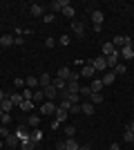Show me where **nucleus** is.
Segmentation results:
<instances>
[{
	"mask_svg": "<svg viewBox=\"0 0 134 150\" xmlns=\"http://www.w3.org/2000/svg\"><path fill=\"white\" fill-rule=\"evenodd\" d=\"M92 67L96 69V72H103V69H107V58L105 56H98V58H92Z\"/></svg>",
	"mask_w": 134,
	"mask_h": 150,
	"instance_id": "obj_1",
	"label": "nucleus"
},
{
	"mask_svg": "<svg viewBox=\"0 0 134 150\" xmlns=\"http://www.w3.org/2000/svg\"><path fill=\"white\" fill-rule=\"evenodd\" d=\"M16 134H18L20 141H27V139H32V132H29V128H27V125H18V128H16Z\"/></svg>",
	"mask_w": 134,
	"mask_h": 150,
	"instance_id": "obj_2",
	"label": "nucleus"
},
{
	"mask_svg": "<svg viewBox=\"0 0 134 150\" xmlns=\"http://www.w3.org/2000/svg\"><path fill=\"white\" fill-rule=\"evenodd\" d=\"M96 74V69L92 67V63H85L83 67H81V79H92Z\"/></svg>",
	"mask_w": 134,
	"mask_h": 150,
	"instance_id": "obj_3",
	"label": "nucleus"
},
{
	"mask_svg": "<svg viewBox=\"0 0 134 150\" xmlns=\"http://www.w3.org/2000/svg\"><path fill=\"white\" fill-rule=\"evenodd\" d=\"M119 54H121V58H125V61H130V58H134V45H123Z\"/></svg>",
	"mask_w": 134,
	"mask_h": 150,
	"instance_id": "obj_4",
	"label": "nucleus"
},
{
	"mask_svg": "<svg viewBox=\"0 0 134 150\" xmlns=\"http://www.w3.org/2000/svg\"><path fill=\"white\" fill-rule=\"evenodd\" d=\"M40 112L43 114H56V105H54L51 101H45L43 105H40Z\"/></svg>",
	"mask_w": 134,
	"mask_h": 150,
	"instance_id": "obj_5",
	"label": "nucleus"
},
{
	"mask_svg": "<svg viewBox=\"0 0 134 150\" xmlns=\"http://www.w3.org/2000/svg\"><path fill=\"white\" fill-rule=\"evenodd\" d=\"M89 16H92V23H94V27H101V25H103V11L94 9V11L89 13Z\"/></svg>",
	"mask_w": 134,
	"mask_h": 150,
	"instance_id": "obj_6",
	"label": "nucleus"
},
{
	"mask_svg": "<svg viewBox=\"0 0 134 150\" xmlns=\"http://www.w3.org/2000/svg\"><path fill=\"white\" fill-rule=\"evenodd\" d=\"M67 5H69L67 0H54V2L49 5V9H51V11H63V9H65Z\"/></svg>",
	"mask_w": 134,
	"mask_h": 150,
	"instance_id": "obj_7",
	"label": "nucleus"
},
{
	"mask_svg": "<svg viewBox=\"0 0 134 150\" xmlns=\"http://www.w3.org/2000/svg\"><path fill=\"white\" fill-rule=\"evenodd\" d=\"M78 90H81V85H78V81H67V88H65V92H67V96H69V94H78Z\"/></svg>",
	"mask_w": 134,
	"mask_h": 150,
	"instance_id": "obj_8",
	"label": "nucleus"
},
{
	"mask_svg": "<svg viewBox=\"0 0 134 150\" xmlns=\"http://www.w3.org/2000/svg\"><path fill=\"white\" fill-rule=\"evenodd\" d=\"M0 108H2V112H11L13 103H11V99H9V94H5V99L0 101Z\"/></svg>",
	"mask_w": 134,
	"mask_h": 150,
	"instance_id": "obj_9",
	"label": "nucleus"
},
{
	"mask_svg": "<svg viewBox=\"0 0 134 150\" xmlns=\"http://www.w3.org/2000/svg\"><path fill=\"white\" fill-rule=\"evenodd\" d=\"M5 144L9 146V148H18V146H20V139H18V134H9V137L5 139Z\"/></svg>",
	"mask_w": 134,
	"mask_h": 150,
	"instance_id": "obj_10",
	"label": "nucleus"
},
{
	"mask_svg": "<svg viewBox=\"0 0 134 150\" xmlns=\"http://www.w3.org/2000/svg\"><path fill=\"white\" fill-rule=\"evenodd\" d=\"M67 114H69L67 110H63V108H58V105H56V114H54V117H56V121H58V123L67 121Z\"/></svg>",
	"mask_w": 134,
	"mask_h": 150,
	"instance_id": "obj_11",
	"label": "nucleus"
},
{
	"mask_svg": "<svg viewBox=\"0 0 134 150\" xmlns=\"http://www.w3.org/2000/svg\"><path fill=\"white\" fill-rule=\"evenodd\" d=\"M119 58H121L119 50H116L114 54H109V56H107V67H116V65H119Z\"/></svg>",
	"mask_w": 134,
	"mask_h": 150,
	"instance_id": "obj_12",
	"label": "nucleus"
},
{
	"mask_svg": "<svg viewBox=\"0 0 134 150\" xmlns=\"http://www.w3.org/2000/svg\"><path fill=\"white\" fill-rule=\"evenodd\" d=\"M43 94H45V99H49V101H51V99L58 94V90L54 88V85H47V88H43Z\"/></svg>",
	"mask_w": 134,
	"mask_h": 150,
	"instance_id": "obj_13",
	"label": "nucleus"
},
{
	"mask_svg": "<svg viewBox=\"0 0 134 150\" xmlns=\"http://www.w3.org/2000/svg\"><path fill=\"white\" fill-rule=\"evenodd\" d=\"M51 85H54L58 92H63V90L67 88V81H63V79H58V76H56V79H51Z\"/></svg>",
	"mask_w": 134,
	"mask_h": 150,
	"instance_id": "obj_14",
	"label": "nucleus"
},
{
	"mask_svg": "<svg viewBox=\"0 0 134 150\" xmlns=\"http://www.w3.org/2000/svg\"><path fill=\"white\" fill-rule=\"evenodd\" d=\"M101 81H103V85H112V83L116 81V74H114V72H105Z\"/></svg>",
	"mask_w": 134,
	"mask_h": 150,
	"instance_id": "obj_15",
	"label": "nucleus"
},
{
	"mask_svg": "<svg viewBox=\"0 0 134 150\" xmlns=\"http://www.w3.org/2000/svg\"><path fill=\"white\" fill-rule=\"evenodd\" d=\"M81 112H83V114H87V117H92V114H94V103L85 101L83 105H81Z\"/></svg>",
	"mask_w": 134,
	"mask_h": 150,
	"instance_id": "obj_16",
	"label": "nucleus"
},
{
	"mask_svg": "<svg viewBox=\"0 0 134 150\" xmlns=\"http://www.w3.org/2000/svg\"><path fill=\"white\" fill-rule=\"evenodd\" d=\"M89 90H92V94H98V92L103 90V81H101V79H96V81H92Z\"/></svg>",
	"mask_w": 134,
	"mask_h": 150,
	"instance_id": "obj_17",
	"label": "nucleus"
},
{
	"mask_svg": "<svg viewBox=\"0 0 134 150\" xmlns=\"http://www.w3.org/2000/svg\"><path fill=\"white\" fill-rule=\"evenodd\" d=\"M114 52H116V47L112 43H103V56H105V58H107L109 54H114Z\"/></svg>",
	"mask_w": 134,
	"mask_h": 150,
	"instance_id": "obj_18",
	"label": "nucleus"
},
{
	"mask_svg": "<svg viewBox=\"0 0 134 150\" xmlns=\"http://www.w3.org/2000/svg\"><path fill=\"white\" fill-rule=\"evenodd\" d=\"M69 76H72V69H69V67H60V69H58V79L69 81Z\"/></svg>",
	"mask_w": 134,
	"mask_h": 150,
	"instance_id": "obj_19",
	"label": "nucleus"
},
{
	"mask_svg": "<svg viewBox=\"0 0 134 150\" xmlns=\"http://www.w3.org/2000/svg\"><path fill=\"white\" fill-rule=\"evenodd\" d=\"M20 110H22V112H32V110H34V101H29V99H25V101H22V103H20Z\"/></svg>",
	"mask_w": 134,
	"mask_h": 150,
	"instance_id": "obj_20",
	"label": "nucleus"
},
{
	"mask_svg": "<svg viewBox=\"0 0 134 150\" xmlns=\"http://www.w3.org/2000/svg\"><path fill=\"white\" fill-rule=\"evenodd\" d=\"M27 123H29V128H38V125H40V117H38V114H29Z\"/></svg>",
	"mask_w": 134,
	"mask_h": 150,
	"instance_id": "obj_21",
	"label": "nucleus"
},
{
	"mask_svg": "<svg viewBox=\"0 0 134 150\" xmlns=\"http://www.w3.org/2000/svg\"><path fill=\"white\" fill-rule=\"evenodd\" d=\"M0 45H2V47H11L13 45V36H9V34L0 36Z\"/></svg>",
	"mask_w": 134,
	"mask_h": 150,
	"instance_id": "obj_22",
	"label": "nucleus"
},
{
	"mask_svg": "<svg viewBox=\"0 0 134 150\" xmlns=\"http://www.w3.org/2000/svg\"><path fill=\"white\" fill-rule=\"evenodd\" d=\"M36 141H32V139H27V141H20V150H34L36 148Z\"/></svg>",
	"mask_w": 134,
	"mask_h": 150,
	"instance_id": "obj_23",
	"label": "nucleus"
},
{
	"mask_svg": "<svg viewBox=\"0 0 134 150\" xmlns=\"http://www.w3.org/2000/svg\"><path fill=\"white\" fill-rule=\"evenodd\" d=\"M38 85H40V88H47V85H51V76H49V74L38 76Z\"/></svg>",
	"mask_w": 134,
	"mask_h": 150,
	"instance_id": "obj_24",
	"label": "nucleus"
},
{
	"mask_svg": "<svg viewBox=\"0 0 134 150\" xmlns=\"http://www.w3.org/2000/svg\"><path fill=\"white\" fill-rule=\"evenodd\" d=\"M32 16H36V18H40V16H45V13H43V7H40L38 2H34V5H32Z\"/></svg>",
	"mask_w": 134,
	"mask_h": 150,
	"instance_id": "obj_25",
	"label": "nucleus"
},
{
	"mask_svg": "<svg viewBox=\"0 0 134 150\" xmlns=\"http://www.w3.org/2000/svg\"><path fill=\"white\" fill-rule=\"evenodd\" d=\"M63 16H67V18H74V16H76V9H74L72 5H67V7L63 9Z\"/></svg>",
	"mask_w": 134,
	"mask_h": 150,
	"instance_id": "obj_26",
	"label": "nucleus"
},
{
	"mask_svg": "<svg viewBox=\"0 0 134 150\" xmlns=\"http://www.w3.org/2000/svg\"><path fill=\"white\" fill-rule=\"evenodd\" d=\"M40 139H43V132H40L38 128H34V130H32V141H36V144H40Z\"/></svg>",
	"mask_w": 134,
	"mask_h": 150,
	"instance_id": "obj_27",
	"label": "nucleus"
},
{
	"mask_svg": "<svg viewBox=\"0 0 134 150\" xmlns=\"http://www.w3.org/2000/svg\"><path fill=\"white\" fill-rule=\"evenodd\" d=\"M78 96H85V99H89V96H92V90H89V85H83V88L78 90Z\"/></svg>",
	"mask_w": 134,
	"mask_h": 150,
	"instance_id": "obj_28",
	"label": "nucleus"
},
{
	"mask_svg": "<svg viewBox=\"0 0 134 150\" xmlns=\"http://www.w3.org/2000/svg\"><path fill=\"white\" fill-rule=\"evenodd\" d=\"M72 29L76 31L78 36H83V23H78V20H74V23H72Z\"/></svg>",
	"mask_w": 134,
	"mask_h": 150,
	"instance_id": "obj_29",
	"label": "nucleus"
},
{
	"mask_svg": "<svg viewBox=\"0 0 134 150\" xmlns=\"http://www.w3.org/2000/svg\"><path fill=\"white\" fill-rule=\"evenodd\" d=\"M9 99H11L13 105H20V103L25 101V99H22V94H9Z\"/></svg>",
	"mask_w": 134,
	"mask_h": 150,
	"instance_id": "obj_30",
	"label": "nucleus"
},
{
	"mask_svg": "<svg viewBox=\"0 0 134 150\" xmlns=\"http://www.w3.org/2000/svg\"><path fill=\"white\" fill-rule=\"evenodd\" d=\"M25 85H27V88H29V90L38 88V79H34V76H29V79H27V81H25Z\"/></svg>",
	"mask_w": 134,
	"mask_h": 150,
	"instance_id": "obj_31",
	"label": "nucleus"
},
{
	"mask_svg": "<svg viewBox=\"0 0 134 150\" xmlns=\"http://www.w3.org/2000/svg\"><path fill=\"white\" fill-rule=\"evenodd\" d=\"M112 72H114V74H116V76H119V74H121V76H123V74H125V72H128V67H125V65H123V63H119V65H116V67H114V69H112Z\"/></svg>",
	"mask_w": 134,
	"mask_h": 150,
	"instance_id": "obj_32",
	"label": "nucleus"
},
{
	"mask_svg": "<svg viewBox=\"0 0 134 150\" xmlns=\"http://www.w3.org/2000/svg\"><path fill=\"white\" fill-rule=\"evenodd\" d=\"M112 45H114V47H123V45H125V36H114Z\"/></svg>",
	"mask_w": 134,
	"mask_h": 150,
	"instance_id": "obj_33",
	"label": "nucleus"
},
{
	"mask_svg": "<svg viewBox=\"0 0 134 150\" xmlns=\"http://www.w3.org/2000/svg\"><path fill=\"white\" fill-rule=\"evenodd\" d=\"M89 103H94V105H96V103H103V94L101 92H98V94H92V96H89Z\"/></svg>",
	"mask_w": 134,
	"mask_h": 150,
	"instance_id": "obj_34",
	"label": "nucleus"
},
{
	"mask_svg": "<svg viewBox=\"0 0 134 150\" xmlns=\"http://www.w3.org/2000/svg\"><path fill=\"white\" fill-rule=\"evenodd\" d=\"M123 139H125V141H128V144H134V132L125 130V132H123Z\"/></svg>",
	"mask_w": 134,
	"mask_h": 150,
	"instance_id": "obj_35",
	"label": "nucleus"
},
{
	"mask_svg": "<svg viewBox=\"0 0 134 150\" xmlns=\"http://www.w3.org/2000/svg\"><path fill=\"white\" fill-rule=\"evenodd\" d=\"M9 121H11V114H9V112H5L2 117H0V125H7Z\"/></svg>",
	"mask_w": 134,
	"mask_h": 150,
	"instance_id": "obj_36",
	"label": "nucleus"
},
{
	"mask_svg": "<svg viewBox=\"0 0 134 150\" xmlns=\"http://www.w3.org/2000/svg\"><path fill=\"white\" fill-rule=\"evenodd\" d=\"M43 99H45L43 88H40V90H34V101H43Z\"/></svg>",
	"mask_w": 134,
	"mask_h": 150,
	"instance_id": "obj_37",
	"label": "nucleus"
},
{
	"mask_svg": "<svg viewBox=\"0 0 134 150\" xmlns=\"http://www.w3.org/2000/svg\"><path fill=\"white\" fill-rule=\"evenodd\" d=\"M22 99H29V101H34V92H32L29 88H27V90H22Z\"/></svg>",
	"mask_w": 134,
	"mask_h": 150,
	"instance_id": "obj_38",
	"label": "nucleus"
},
{
	"mask_svg": "<svg viewBox=\"0 0 134 150\" xmlns=\"http://www.w3.org/2000/svg\"><path fill=\"white\" fill-rule=\"evenodd\" d=\"M81 112V103H72V108H69V114H78Z\"/></svg>",
	"mask_w": 134,
	"mask_h": 150,
	"instance_id": "obj_39",
	"label": "nucleus"
},
{
	"mask_svg": "<svg viewBox=\"0 0 134 150\" xmlns=\"http://www.w3.org/2000/svg\"><path fill=\"white\" fill-rule=\"evenodd\" d=\"M9 134H11V132H9V130H7V125H0V137H9Z\"/></svg>",
	"mask_w": 134,
	"mask_h": 150,
	"instance_id": "obj_40",
	"label": "nucleus"
},
{
	"mask_svg": "<svg viewBox=\"0 0 134 150\" xmlns=\"http://www.w3.org/2000/svg\"><path fill=\"white\" fill-rule=\"evenodd\" d=\"M67 137H74V134H76V128H74V125H67Z\"/></svg>",
	"mask_w": 134,
	"mask_h": 150,
	"instance_id": "obj_41",
	"label": "nucleus"
},
{
	"mask_svg": "<svg viewBox=\"0 0 134 150\" xmlns=\"http://www.w3.org/2000/svg\"><path fill=\"white\" fill-rule=\"evenodd\" d=\"M58 43H60V45H65V47H67V45H69V36H67V34H65V36H60V40H58Z\"/></svg>",
	"mask_w": 134,
	"mask_h": 150,
	"instance_id": "obj_42",
	"label": "nucleus"
},
{
	"mask_svg": "<svg viewBox=\"0 0 134 150\" xmlns=\"http://www.w3.org/2000/svg\"><path fill=\"white\" fill-rule=\"evenodd\" d=\"M43 20H45V23H47V25H49L51 20H54V13H45V16H43Z\"/></svg>",
	"mask_w": 134,
	"mask_h": 150,
	"instance_id": "obj_43",
	"label": "nucleus"
},
{
	"mask_svg": "<svg viewBox=\"0 0 134 150\" xmlns=\"http://www.w3.org/2000/svg\"><path fill=\"white\" fill-rule=\"evenodd\" d=\"M45 45H47V47H49V50H51V47H54V45H56V40H54V38H47V40H45Z\"/></svg>",
	"mask_w": 134,
	"mask_h": 150,
	"instance_id": "obj_44",
	"label": "nucleus"
},
{
	"mask_svg": "<svg viewBox=\"0 0 134 150\" xmlns=\"http://www.w3.org/2000/svg\"><path fill=\"white\" fill-rule=\"evenodd\" d=\"M81 79V72H72V76H69V81H78Z\"/></svg>",
	"mask_w": 134,
	"mask_h": 150,
	"instance_id": "obj_45",
	"label": "nucleus"
},
{
	"mask_svg": "<svg viewBox=\"0 0 134 150\" xmlns=\"http://www.w3.org/2000/svg\"><path fill=\"white\" fill-rule=\"evenodd\" d=\"M13 83H16L18 88H22V85H25V81H22V79H13Z\"/></svg>",
	"mask_w": 134,
	"mask_h": 150,
	"instance_id": "obj_46",
	"label": "nucleus"
},
{
	"mask_svg": "<svg viewBox=\"0 0 134 150\" xmlns=\"http://www.w3.org/2000/svg\"><path fill=\"white\" fill-rule=\"evenodd\" d=\"M13 45H25V40H22V36H18L16 40H13Z\"/></svg>",
	"mask_w": 134,
	"mask_h": 150,
	"instance_id": "obj_47",
	"label": "nucleus"
},
{
	"mask_svg": "<svg viewBox=\"0 0 134 150\" xmlns=\"http://www.w3.org/2000/svg\"><path fill=\"white\" fill-rule=\"evenodd\" d=\"M125 130H130V132H134V121H130L128 125H125Z\"/></svg>",
	"mask_w": 134,
	"mask_h": 150,
	"instance_id": "obj_48",
	"label": "nucleus"
},
{
	"mask_svg": "<svg viewBox=\"0 0 134 150\" xmlns=\"http://www.w3.org/2000/svg\"><path fill=\"white\" fill-rule=\"evenodd\" d=\"M109 150H119V144H112V146H109Z\"/></svg>",
	"mask_w": 134,
	"mask_h": 150,
	"instance_id": "obj_49",
	"label": "nucleus"
},
{
	"mask_svg": "<svg viewBox=\"0 0 134 150\" xmlns=\"http://www.w3.org/2000/svg\"><path fill=\"white\" fill-rule=\"evenodd\" d=\"M78 150H92V148H89V146H81Z\"/></svg>",
	"mask_w": 134,
	"mask_h": 150,
	"instance_id": "obj_50",
	"label": "nucleus"
},
{
	"mask_svg": "<svg viewBox=\"0 0 134 150\" xmlns=\"http://www.w3.org/2000/svg\"><path fill=\"white\" fill-rule=\"evenodd\" d=\"M2 99H5V92H2V90H0V101H2Z\"/></svg>",
	"mask_w": 134,
	"mask_h": 150,
	"instance_id": "obj_51",
	"label": "nucleus"
},
{
	"mask_svg": "<svg viewBox=\"0 0 134 150\" xmlns=\"http://www.w3.org/2000/svg\"><path fill=\"white\" fill-rule=\"evenodd\" d=\"M0 148H2V144H0Z\"/></svg>",
	"mask_w": 134,
	"mask_h": 150,
	"instance_id": "obj_52",
	"label": "nucleus"
}]
</instances>
